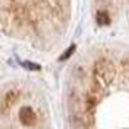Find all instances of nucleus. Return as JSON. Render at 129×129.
<instances>
[{"mask_svg":"<svg viewBox=\"0 0 129 129\" xmlns=\"http://www.w3.org/2000/svg\"><path fill=\"white\" fill-rule=\"evenodd\" d=\"M94 72H97V75H100L101 78L107 79V75L112 76L115 70H114L112 63L109 59H100L94 64Z\"/></svg>","mask_w":129,"mask_h":129,"instance_id":"nucleus-1","label":"nucleus"},{"mask_svg":"<svg viewBox=\"0 0 129 129\" xmlns=\"http://www.w3.org/2000/svg\"><path fill=\"white\" fill-rule=\"evenodd\" d=\"M17 98H18V92H16V90L7 92L5 95L3 97L2 102H0V111H2V112H7L10 107L16 103Z\"/></svg>","mask_w":129,"mask_h":129,"instance_id":"nucleus-2","label":"nucleus"},{"mask_svg":"<svg viewBox=\"0 0 129 129\" xmlns=\"http://www.w3.org/2000/svg\"><path fill=\"white\" fill-rule=\"evenodd\" d=\"M19 120L23 125L30 126V125H34L35 120H36V115L34 112V110L31 107H22L19 110Z\"/></svg>","mask_w":129,"mask_h":129,"instance_id":"nucleus-3","label":"nucleus"},{"mask_svg":"<svg viewBox=\"0 0 129 129\" xmlns=\"http://www.w3.org/2000/svg\"><path fill=\"white\" fill-rule=\"evenodd\" d=\"M95 19H97V23L101 25V26L110 25V22H111V18H110V16L107 14L106 12H103V10H100V12H97Z\"/></svg>","mask_w":129,"mask_h":129,"instance_id":"nucleus-4","label":"nucleus"},{"mask_svg":"<svg viewBox=\"0 0 129 129\" xmlns=\"http://www.w3.org/2000/svg\"><path fill=\"white\" fill-rule=\"evenodd\" d=\"M21 64H22L26 70H30V71H39L41 69L40 64H38L35 62H31V61H23V62H21Z\"/></svg>","mask_w":129,"mask_h":129,"instance_id":"nucleus-5","label":"nucleus"},{"mask_svg":"<svg viewBox=\"0 0 129 129\" xmlns=\"http://www.w3.org/2000/svg\"><path fill=\"white\" fill-rule=\"evenodd\" d=\"M75 49H76V45L75 44H72V45H70L66 50L63 52V54L59 57V61H66V59H69L72 54H74V52H75Z\"/></svg>","mask_w":129,"mask_h":129,"instance_id":"nucleus-6","label":"nucleus"}]
</instances>
